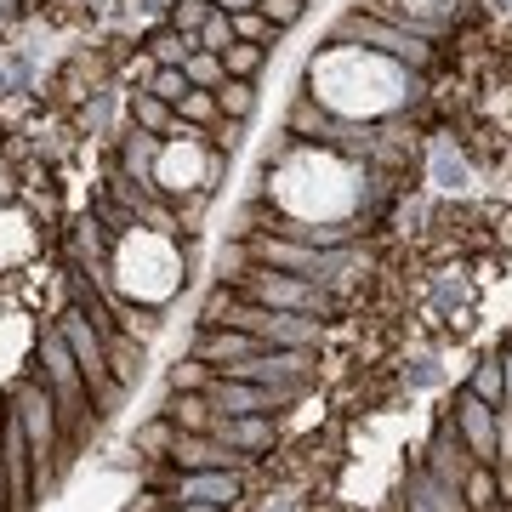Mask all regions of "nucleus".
<instances>
[{
  "mask_svg": "<svg viewBox=\"0 0 512 512\" xmlns=\"http://www.w3.org/2000/svg\"><path fill=\"white\" fill-rule=\"evenodd\" d=\"M507 348H512V342H507Z\"/></svg>",
  "mask_w": 512,
  "mask_h": 512,
  "instance_id": "nucleus-34",
  "label": "nucleus"
},
{
  "mask_svg": "<svg viewBox=\"0 0 512 512\" xmlns=\"http://www.w3.org/2000/svg\"><path fill=\"white\" fill-rule=\"evenodd\" d=\"M245 302H262L274 313H325V285H313L302 274H274V268H245V279L234 285Z\"/></svg>",
  "mask_w": 512,
  "mask_h": 512,
  "instance_id": "nucleus-3",
  "label": "nucleus"
},
{
  "mask_svg": "<svg viewBox=\"0 0 512 512\" xmlns=\"http://www.w3.org/2000/svg\"><path fill=\"white\" fill-rule=\"evenodd\" d=\"M234 40H256V46H279V29L268 18H262V12H234Z\"/></svg>",
  "mask_w": 512,
  "mask_h": 512,
  "instance_id": "nucleus-26",
  "label": "nucleus"
},
{
  "mask_svg": "<svg viewBox=\"0 0 512 512\" xmlns=\"http://www.w3.org/2000/svg\"><path fill=\"white\" fill-rule=\"evenodd\" d=\"M160 143L165 137H154V131H137L131 126L126 137H120V171H126V177H154V160H160Z\"/></svg>",
  "mask_w": 512,
  "mask_h": 512,
  "instance_id": "nucleus-11",
  "label": "nucleus"
},
{
  "mask_svg": "<svg viewBox=\"0 0 512 512\" xmlns=\"http://www.w3.org/2000/svg\"><path fill=\"white\" fill-rule=\"evenodd\" d=\"M171 439H177V421L171 416H154V421H143V427L131 433L137 456H171Z\"/></svg>",
  "mask_w": 512,
  "mask_h": 512,
  "instance_id": "nucleus-19",
  "label": "nucleus"
},
{
  "mask_svg": "<svg viewBox=\"0 0 512 512\" xmlns=\"http://www.w3.org/2000/svg\"><path fill=\"white\" fill-rule=\"evenodd\" d=\"M143 348L148 342H137V336H126V330H109V370H114L120 387H131L137 376H143Z\"/></svg>",
  "mask_w": 512,
  "mask_h": 512,
  "instance_id": "nucleus-12",
  "label": "nucleus"
},
{
  "mask_svg": "<svg viewBox=\"0 0 512 512\" xmlns=\"http://www.w3.org/2000/svg\"><path fill=\"white\" fill-rule=\"evenodd\" d=\"M211 433H217L222 444L245 450V456H256V450H268V444H274V416H217Z\"/></svg>",
  "mask_w": 512,
  "mask_h": 512,
  "instance_id": "nucleus-9",
  "label": "nucleus"
},
{
  "mask_svg": "<svg viewBox=\"0 0 512 512\" xmlns=\"http://www.w3.org/2000/svg\"><path fill=\"white\" fill-rule=\"evenodd\" d=\"M165 416L177 421V433H211L217 427V404L205 399V393H171Z\"/></svg>",
  "mask_w": 512,
  "mask_h": 512,
  "instance_id": "nucleus-10",
  "label": "nucleus"
},
{
  "mask_svg": "<svg viewBox=\"0 0 512 512\" xmlns=\"http://www.w3.org/2000/svg\"><path fill=\"white\" fill-rule=\"evenodd\" d=\"M177 512H228V507H205V501H183Z\"/></svg>",
  "mask_w": 512,
  "mask_h": 512,
  "instance_id": "nucleus-31",
  "label": "nucleus"
},
{
  "mask_svg": "<svg viewBox=\"0 0 512 512\" xmlns=\"http://www.w3.org/2000/svg\"><path fill=\"white\" fill-rule=\"evenodd\" d=\"M262 63H268V46H256V40H234V46L222 52L228 80H256V74H262Z\"/></svg>",
  "mask_w": 512,
  "mask_h": 512,
  "instance_id": "nucleus-16",
  "label": "nucleus"
},
{
  "mask_svg": "<svg viewBox=\"0 0 512 512\" xmlns=\"http://www.w3.org/2000/svg\"><path fill=\"white\" fill-rule=\"evenodd\" d=\"M302 6H319V0H302Z\"/></svg>",
  "mask_w": 512,
  "mask_h": 512,
  "instance_id": "nucleus-33",
  "label": "nucleus"
},
{
  "mask_svg": "<svg viewBox=\"0 0 512 512\" xmlns=\"http://www.w3.org/2000/svg\"><path fill=\"white\" fill-rule=\"evenodd\" d=\"M205 399L217 404V416H274L285 410V393L274 387H256V382H239V376H217V382L205 387Z\"/></svg>",
  "mask_w": 512,
  "mask_h": 512,
  "instance_id": "nucleus-5",
  "label": "nucleus"
},
{
  "mask_svg": "<svg viewBox=\"0 0 512 512\" xmlns=\"http://www.w3.org/2000/svg\"><path fill=\"white\" fill-rule=\"evenodd\" d=\"M473 399H484V404H507V376H501V359H478L473 365V387H467Z\"/></svg>",
  "mask_w": 512,
  "mask_h": 512,
  "instance_id": "nucleus-18",
  "label": "nucleus"
},
{
  "mask_svg": "<svg viewBox=\"0 0 512 512\" xmlns=\"http://www.w3.org/2000/svg\"><path fill=\"white\" fill-rule=\"evenodd\" d=\"M501 376H507V404H512V348L501 353Z\"/></svg>",
  "mask_w": 512,
  "mask_h": 512,
  "instance_id": "nucleus-30",
  "label": "nucleus"
},
{
  "mask_svg": "<svg viewBox=\"0 0 512 512\" xmlns=\"http://www.w3.org/2000/svg\"><path fill=\"white\" fill-rule=\"evenodd\" d=\"M211 6H217V12H228V18H234V12H251L256 0H211Z\"/></svg>",
  "mask_w": 512,
  "mask_h": 512,
  "instance_id": "nucleus-29",
  "label": "nucleus"
},
{
  "mask_svg": "<svg viewBox=\"0 0 512 512\" xmlns=\"http://www.w3.org/2000/svg\"><path fill=\"white\" fill-rule=\"evenodd\" d=\"M183 69H188V86H200V92H217L222 80H228V69H222L217 52H194Z\"/></svg>",
  "mask_w": 512,
  "mask_h": 512,
  "instance_id": "nucleus-23",
  "label": "nucleus"
},
{
  "mask_svg": "<svg viewBox=\"0 0 512 512\" xmlns=\"http://www.w3.org/2000/svg\"><path fill=\"white\" fill-rule=\"evenodd\" d=\"M171 461H177L183 473H211V467H222V473H245L256 456H245V450H234V444H222L217 433H177V439H171Z\"/></svg>",
  "mask_w": 512,
  "mask_h": 512,
  "instance_id": "nucleus-4",
  "label": "nucleus"
},
{
  "mask_svg": "<svg viewBox=\"0 0 512 512\" xmlns=\"http://www.w3.org/2000/svg\"><path fill=\"white\" fill-rule=\"evenodd\" d=\"M194 40H200V52H217V57H222L228 46H234V18L211 6V18L200 23V35H194Z\"/></svg>",
  "mask_w": 512,
  "mask_h": 512,
  "instance_id": "nucleus-24",
  "label": "nucleus"
},
{
  "mask_svg": "<svg viewBox=\"0 0 512 512\" xmlns=\"http://www.w3.org/2000/svg\"><path fill=\"white\" fill-rule=\"evenodd\" d=\"M205 18H211V0H177V6H171V29H177V35H200Z\"/></svg>",
  "mask_w": 512,
  "mask_h": 512,
  "instance_id": "nucleus-28",
  "label": "nucleus"
},
{
  "mask_svg": "<svg viewBox=\"0 0 512 512\" xmlns=\"http://www.w3.org/2000/svg\"><path fill=\"white\" fill-rule=\"evenodd\" d=\"M217 109H222V120H251L256 114V86L251 80H222L217 86Z\"/></svg>",
  "mask_w": 512,
  "mask_h": 512,
  "instance_id": "nucleus-17",
  "label": "nucleus"
},
{
  "mask_svg": "<svg viewBox=\"0 0 512 512\" xmlns=\"http://www.w3.org/2000/svg\"><path fill=\"white\" fill-rule=\"evenodd\" d=\"M131 126H137V131H154V137H171V126H177V109H171V103H160L154 92H137V97H131Z\"/></svg>",
  "mask_w": 512,
  "mask_h": 512,
  "instance_id": "nucleus-13",
  "label": "nucleus"
},
{
  "mask_svg": "<svg viewBox=\"0 0 512 512\" xmlns=\"http://www.w3.org/2000/svg\"><path fill=\"white\" fill-rule=\"evenodd\" d=\"M171 507H183V501H205V507H234L239 501V473H222V467H211V473H183L177 484H171V495H165Z\"/></svg>",
  "mask_w": 512,
  "mask_h": 512,
  "instance_id": "nucleus-7",
  "label": "nucleus"
},
{
  "mask_svg": "<svg viewBox=\"0 0 512 512\" xmlns=\"http://www.w3.org/2000/svg\"><path fill=\"white\" fill-rule=\"evenodd\" d=\"M456 433H461V444H467V456L484 461V467H495V404L473 399V393H461Z\"/></svg>",
  "mask_w": 512,
  "mask_h": 512,
  "instance_id": "nucleus-6",
  "label": "nucleus"
},
{
  "mask_svg": "<svg viewBox=\"0 0 512 512\" xmlns=\"http://www.w3.org/2000/svg\"><path fill=\"white\" fill-rule=\"evenodd\" d=\"M143 92H154L160 103H171V109H177V103H183L194 86H188V69H154V80H148Z\"/></svg>",
  "mask_w": 512,
  "mask_h": 512,
  "instance_id": "nucleus-25",
  "label": "nucleus"
},
{
  "mask_svg": "<svg viewBox=\"0 0 512 512\" xmlns=\"http://www.w3.org/2000/svg\"><path fill=\"white\" fill-rule=\"evenodd\" d=\"M194 52H200V40H194V35H177V29H160V35L148 40V57H154L160 69H183Z\"/></svg>",
  "mask_w": 512,
  "mask_h": 512,
  "instance_id": "nucleus-14",
  "label": "nucleus"
},
{
  "mask_svg": "<svg viewBox=\"0 0 512 512\" xmlns=\"http://www.w3.org/2000/svg\"><path fill=\"white\" fill-rule=\"evenodd\" d=\"M256 12L274 23L279 35H291L296 23H302V12H308V6H302V0H256Z\"/></svg>",
  "mask_w": 512,
  "mask_h": 512,
  "instance_id": "nucleus-27",
  "label": "nucleus"
},
{
  "mask_svg": "<svg viewBox=\"0 0 512 512\" xmlns=\"http://www.w3.org/2000/svg\"><path fill=\"white\" fill-rule=\"evenodd\" d=\"M330 40H336V46H370V52L393 57V63H404V69H416V74L433 63V40L410 35V29H399V23L370 18V12H359V6H353L336 29H330Z\"/></svg>",
  "mask_w": 512,
  "mask_h": 512,
  "instance_id": "nucleus-2",
  "label": "nucleus"
},
{
  "mask_svg": "<svg viewBox=\"0 0 512 512\" xmlns=\"http://www.w3.org/2000/svg\"><path fill=\"white\" fill-rule=\"evenodd\" d=\"M433 183H439V188H467V160L456 154V143H450V137H439V143H433Z\"/></svg>",
  "mask_w": 512,
  "mask_h": 512,
  "instance_id": "nucleus-20",
  "label": "nucleus"
},
{
  "mask_svg": "<svg viewBox=\"0 0 512 512\" xmlns=\"http://www.w3.org/2000/svg\"><path fill=\"white\" fill-rule=\"evenodd\" d=\"M35 376L46 382V393H52L57 404V421H63V439H80L86 427H92V387H86V376H80V365H74L69 342L57 336V325L40 336L35 348Z\"/></svg>",
  "mask_w": 512,
  "mask_h": 512,
  "instance_id": "nucleus-1",
  "label": "nucleus"
},
{
  "mask_svg": "<svg viewBox=\"0 0 512 512\" xmlns=\"http://www.w3.org/2000/svg\"><path fill=\"white\" fill-rule=\"evenodd\" d=\"M177 120H183V126H200V131H211L222 120V109H217V92H200V86H194V92L183 97V103H177Z\"/></svg>",
  "mask_w": 512,
  "mask_h": 512,
  "instance_id": "nucleus-21",
  "label": "nucleus"
},
{
  "mask_svg": "<svg viewBox=\"0 0 512 512\" xmlns=\"http://www.w3.org/2000/svg\"><path fill=\"white\" fill-rule=\"evenodd\" d=\"M484 512H512V507H507V501H495V507H484Z\"/></svg>",
  "mask_w": 512,
  "mask_h": 512,
  "instance_id": "nucleus-32",
  "label": "nucleus"
},
{
  "mask_svg": "<svg viewBox=\"0 0 512 512\" xmlns=\"http://www.w3.org/2000/svg\"><path fill=\"white\" fill-rule=\"evenodd\" d=\"M251 353H262V342L245 336V330H234V325H205V336L194 342V359H205L211 370H228L239 359H251Z\"/></svg>",
  "mask_w": 512,
  "mask_h": 512,
  "instance_id": "nucleus-8",
  "label": "nucleus"
},
{
  "mask_svg": "<svg viewBox=\"0 0 512 512\" xmlns=\"http://www.w3.org/2000/svg\"><path fill=\"white\" fill-rule=\"evenodd\" d=\"M495 501H501V495H495V467L473 461V467H467V478H461V507L484 512V507H495Z\"/></svg>",
  "mask_w": 512,
  "mask_h": 512,
  "instance_id": "nucleus-15",
  "label": "nucleus"
},
{
  "mask_svg": "<svg viewBox=\"0 0 512 512\" xmlns=\"http://www.w3.org/2000/svg\"><path fill=\"white\" fill-rule=\"evenodd\" d=\"M211 382H217V370L205 365V359H177L171 365V393H205Z\"/></svg>",
  "mask_w": 512,
  "mask_h": 512,
  "instance_id": "nucleus-22",
  "label": "nucleus"
}]
</instances>
